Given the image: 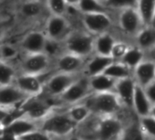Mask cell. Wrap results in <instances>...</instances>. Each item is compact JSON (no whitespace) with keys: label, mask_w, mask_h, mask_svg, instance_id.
Listing matches in <instances>:
<instances>
[{"label":"cell","mask_w":155,"mask_h":140,"mask_svg":"<svg viewBox=\"0 0 155 140\" xmlns=\"http://www.w3.org/2000/svg\"><path fill=\"white\" fill-rule=\"evenodd\" d=\"M86 104L92 114H96L100 117L114 116L123 108L114 92L91 94L89 96V103Z\"/></svg>","instance_id":"6da1fadb"},{"label":"cell","mask_w":155,"mask_h":140,"mask_svg":"<svg viewBox=\"0 0 155 140\" xmlns=\"http://www.w3.org/2000/svg\"><path fill=\"white\" fill-rule=\"evenodd\" d=\"M76 126L67 113L52 112L39 123V129L52 137H68Z\"/></svg>","instance_id":"7a4b0ae2"},{"label":"cell","mask_w":155,"mask_h":140,"mask_svg":"<svg viewBox=\"0 0 155 140\" xmlns=\"http://www.w3.org/2000/svg\"><path fill=\"white\" fill-rule=\"evenodd\" d=\"M94 38L86 30H72L63 42L64 50L87 59L93 54Z\"/></svg>","instance_id":"3957f363"},{"label":"cell","mask_w":155,"mask_h":140,"mask_svg":"<svg viewBox=\"0 0 155 140\" xmlns=\"http://www.w3.org/2000/svg\"><path fill=\"white\" fill-rule=\"evenodd\" d=\"M116 22L120 31L131 40L144 27L137 9H127L117 12Z\"/></svg>","instance_id":"277c9868"},{"label":"cell","mask_w":155,"mask_h":140,"mask_svg":"<svg viewBox=\"0 0 155 140\" xmlns=\"http://www.w3.org/2000/svg\"><path fill=\"white\" fill-rule=\"evenodd\" d=\"M73 29L67 17L49 14L46 19L44 34L47 39L63 43Z\"/></svg>","instance_id":"5b68a950"},{"label":"cell","mask_w":155,"mask_h":140,"mask_svg":"<svg viewBox=\"0 0 155 140\" xmlns=\"http://www.w3.org/2000/svg\"><path fill=\"white\" fill-rule=\"evenodd\" d=\"M81 23L84 29L93 36H97L102 33L110 32L114 19L110 16V13H91L81 15Z\"/></svg>","instance_id":"8992f818"},{"label":"cell","mask_w":155,"mask_h":140,"mask_svg":"<svg viewBox=\"0 0 155 140\" xmlns=\"http://www.w3.org/2000/svg\"><path fill=\"white\" fill-rule=\"evenodd\" d=\"M18 111L20 112L19 115L37 123L41 122L53 112L52 105L47 101L40 99L39 96L31 97L27 100L25 104L18 109Z\"/></svg>","instance_id":"52a82bcc"},{"label":"cell","mask_w":155,"mask_h":140,"mask_svg":"<svg viewBox=\"0 0 155 140\" xmlns=\"http://www.w3.org/2000/svg\"><path fill=\"white\" fill-rule=\"evenodd\" d=\"M51 59L44 52L25 54L20 61L21 73L40 76L44 74L50 67Z\"/></svg>","instance_id":"ba28073f"},{"label":"cell","mask_w":155,"mask_h":140,"mask_svg":"<svg viewBox=\"0 0 155 140\" xmlns=\"http://www.w3.org/2000/svg\"><path fill=\"white\" fill-rule=\"evenodd\" d=\"M125 125L116 115L100 117L96 134L100 140H120Z\"/></svg>","instance_id":"9c48e42d"},{"label":"cell","mask_w":155,"mask_h":140,"mask_svg":"<svg viewBox=\"0 0 155 140\" xmlns=\"http://www.w3.org/2000/svg\"><path fill=\"white\" fill-rule=\"evenodd\" d=\"M29 97L23 94L15 84L0 86V108L7 111L18 110Z\"/></svg>","instance_id":"30bf717a"},{"label":"cell","mask_w":155,"mask_h":140,"mask_svg":"<svg viewBox=\"0 0 155 140\" xmlns=\"http://www.w3.org/2000/svg\"><path fill=\"white\" fill-rule=\"evenodd\" d=\"M91 94L88 77H80L58 97V99L64 104L73 105L81 103V101L89 97Z\"/></svg>","instance_id":"8fae6325"},{"label":"cell","mask_w":155,"mask_h":140,"mask_svg":"<svg viewBox=\"0 0 155 140\" xmlns=\"http://www.w3.org/2000/svg\"><path fill=\"white\" fill-rule=\"evenodd\" d=\"M81 76L79 73H56L53 74L44 85V89L52 97H59L75 81H77Z\"/></svg>","instance_id":"7c38bea8"},{"label":"cell","mask_w":155,"mask_h":140,"mask_svg":"<svg viewBox=\"0 0 155 140\" xmlns=\"http://www.w3.org/2000/svg\"><path fill=\"white\" fill-rule=\"evenodd\" d=\"M86 60L87 59L64 51L56 58L55 67L57 73L71 74L80 73V72L84 68Z\"/></svg>","instance_id":"4fadbf2b"},{"label":"cell","mask_w":155,"mask_h":140,"mask_svg":"<svg viewBox=\"0 0 155 140\" xmlns=\"http://www.w3.org/2000/svg\"><path fill=\"white\" fill-rule=\"evenodd\" d=\"M14 84L27 96L38 97L44 91V84L39 76L31 74H18Z\"/></svg>","instance_id":"5bb4252c"},{"label":"cell","mask_w":155,"mask_h":140,"mask_svg":"<svg viewBox=\"0 0 155 140\" xmlns=\"http://www.w3.org/2000/svg\"><path fill=\"white\" fill-rule=\"evenodd\" d=\"M47 37L41 30H31L26 33L19 41L18 47L25 54L43 52Z\"/></svg>","instance_id":"9a60e30c"},{"label":"cell","mask_w":155,"mask_h":140,"mask_svg":"<svg viewBox=\"0 0 155 140\" xmlns=\"http://www.w3.org/2000/svg\"><path fill=\"white\" fill-rule=\"evenodd\" d=\"M136 83L133 77H129L116 82L114 94L124 108L132 110V101L136 88Z\"/></svg>","instance_id":"2e32d148"},{"label":"cell","mask_w":155,"mask_h":140,"mask_svg":"<svg viewBox=\"0 0 155 140\" xmlns=\"http://www.w3.org/2000/svg\"><path fill=\"white\" fill-rule=\"evenodd\" d=\"M132 77L138 86L146 87L155 80V62L144 59L132 71Z\"/></svg>","instance_id":"e0dca14e"},{"label":"cell","mask_w":155,"mask_h":140,"mask_svg":"<svg viewBox=\"0 0 155 140\" xmlns=\"http://www.w3.org/2000/svg\"><path fill=\"white\" fill-rule=\"evenodd\" d=\"M112 61L113 60L110 57L92 54L89 58V60H86L83 68L85 76L90 78L99 74H102Z\"/></svg>","instance_id":"ac0fdd59"},{"label":"cell","mask_w":155,"mask_h":140,"mask_svg":"<svg viewBox=\"0 0 155 140\" xmlns=\"http://www.w3.org/2000/svg\"><path fill=\"white\" fill-rule=\"evenodd\" d=\"M151 107L152 105L147 98L143 88L136 85L132 101V111L135 115H137L138 119L150 115Z\"/></svg>","instance_id":"d6986e66"},{"label":"cell","mask_w":155,"mask_h":140,"mask_svg":"<svg viewBox=\"0 0 155 140\" xmlns=\"http://www.w3.org/2000/svg\"><path fill=\"white\" fill-rule=\"evenodd\" d=\"M117 39L111 32H106L95 36L93 54L110 57V52Z\"/></svg>","instance_id":"ffe728a7"},{"label":"cell","mask_w":155,"mask_h":140,"mask_svg":"<svg viewBox=\"0 0 155 140\" xmlns=\"http://www.w3.org/2000/svg\"><path fill=\"white\" fill-rule=\"evenodd\" d=\"M88 79H89V86L91 94L114 92V88L117 81L110 78L109 76L103 73L93 77H90Z\"/></svg>","instance_id":"44dd1931"},{"label":"cell","mask_w":155,"mask_h":140,"mask_svg":"<svg viewBox=\"0 0 155 140\" xmlns=\"http://www.w3.org/2000/svg\"><path fill=\"white\" fill-rule=\"evenodd\" d=\"M132 42L144 52L150 50L155 46V29L151 26H144L134 37Z\"/></svg>","instance_id":"7402d4cb"},{"label":"cell","mask_w":155,"mask_h":140,"mask_svg":"<svg viewBox=\"0 0 155 140\" xmlns=\"http://www.w3.org/2000/svg\"><path fill=\"white\" fill-rule=\"evenodd\" d=\"M45 9L43 0H26L20 6L19 13L27 19H36L43 14Z\"/></svg>","instance_id":"603a6c76"},{"label":"cell","mask_w":155,"mask_h":140,"mask_svg":"<svg viewBox=\"0 0 155 140\" xmlns=\"http://www.w3.org/2000/svg\"><path fill=\"white\" fill-rule=\"evenodd\" d=\"M66 113L76 125H79L86 122L92 114L88 105L86 104H81V103L71 105L70 108Z\"/></svg>","instance_id":"cb8c5ba5"},{"label":"cell","mask_w":155,"mask_h":140,"mask_svg":"<svg viewBox=\"0 0 155 140\" xmlns=\"http://www.w3.org/2000/svg\"><path fill=\"white\" fill-rule=\"evenodd\" d=\"M103 74L109 76L115 81H120L122 79L132 77V71L120 61H112L105 70Z\"/></svg>","instance_id":"d4e9b609"},{"label":"cell","mask_w":155,"mask_h":140,"mask_svg":"<svg viewBox=\"0 0 155 140\" xmlns=\"http://www.w3.org/2000/svg\"><path fill=\"white\" fill-rule=\"evenodd\" d=\"M145 59V52L138 48L135 45H130L126 54L123 56V58L120 60V62H122L125 66H127L131 71L144 60Z\"/></svg>","instance_id":"484cf974"},{"label":"cell","mask_w":155,"mask_h":140,"mask_svg":"<svg viewBox=\"0 0 155 140\" xmlns=\"http://www.w3.org/2000/svg\"><path fill=\"white\" fill-rule=\"evenodd\" d=\"M17 76L16 69L9 61L0 60V86L14 84Z\"/></svg>","instance_id":"4316f807"},{"label":"cell","mask_w":155,"mask_h":140,"mask_svg":"<svg viewBox=\"0 0 155 140\" xmlns=\"http://www.w3.org/2000/svg\"><path fill=\"white\" fill-rule=\"evenodd\" d=\"M77 11L81 15L83 14H91V13H102L107 12L110 13L102 4L100 0H81L77 8Z\"/></svg>","instance_id":"83f0119b"},{"label":"cell","mask_w":155,"mask_h":140,"mask_svg":"<svg viewBox=\"0 0 155 140\" xmlns=\"http://www.w3.org/2000/svg\"><path fill=\"white\" fill-rule=\"evenodd\" d=\"M155 9V0H138L137 10L144 26H150Z\"/></svg>","instance_id":"f1b7e54d"},{"label":"cell","mask_w":155,"mask_h":140,"mask_svg":"<svg viewBox=\"0 0 155 140\" xmlns=\"http://www.w3.org/2000/svg\"><path fill=\"white\" fill-rule=\"evenodd\" d=\"M110 12H119L127 9H137L138 0H100Z\"/></svg>","instance_id":"f546056e"},{"label":"cell","mask_w":155,"mask_h":140,"mask_svg":"<svg viewBox=\"0 0 155 140\" xmlns=\"http://www.w3.org/2000/svg\"><path fill=\"white\" fill-rule=\"evenodd\" d=\"M120 140H146V136L141 131L139 122H133L124 127Z\"/></svg>","instance_id":"4dcf8cb0"},{"label":"cell","mask_w":155,"mask_h":140,"mask_svg":"<svg viewBox=\"0 0 155 140\" xmlns=\"http://www.w3.org/2000/svg\"><path fill=\"white\" fill-rule=\"evenodd\" d=\"M139 125L147 139L155 140V118L147 115L138 119Z\"/></svg>","instance_id":"1f68e13d"},{"label":"cell","mask_w":155,"mask_h":140,"mask_svg":"<svg viewBox=\"0 0 155 140\" xmlns=\"http://www.w3.org/2000/svg\"><path fill=\"white\" fill-rule=\"evenodd\" d=\"M46 9L51 15L67 17L68 8L65 4L64 0H44Z\"/></svg>","instance_id":"d6a6232c"},{"label":"cell","mask_w":155,"mask_h":140,"mask_svg":"<svg viewBox=\"0 0 155 140\" xmlns=\"http://www.w3.org/2000/svg\"><path fill=\"white\" fill-rule=\"evenodd\" d=\"M132 45L131 43H129L126 40L117 39L115 44L113 45V48L110 52V58L113 61H120V60L123 58V56L128 51L129 48Z\"/></svg>","instance_id":"836d02e7"},{"label":"cell","mask_w":155,"mask_h":140,"mask_svg":"<svg viewBox=\"0 0 155 140\" xmlns=\"http://www.w3.org/2000/svg\"><path fill=\"white\" fill-rule=\"evenodd\" d=\"M60 49L64 50L63 43L58 42V41H55V40H51L49 39H47L43 52L45 54H47L50 59L53 58V57L57 58L58 56H59L61 53H63L65 51V50L61 51Z\"/></svg>","instance_id":"e575fe53"},{"label":"cell","mask_w":155,"mask_h":140,"mask_svg":"<svg viewBox=\"0 0 155 140\" xmlns=\"http://www.w3.org/2000/svg\"><path fill=\"white\" fill-rule=\"evenodd\" d=\"M0 49H1L2 59L3 60L6 61H10L14 60L18 54V49L13 44H9V43L0 44Z\"/></svg>","instance_id":"d590c367"},{"label":"cell","mask_w":155,"mask_h":140,"mask_svg":"<svg viewBox=\"0 0 155 140\" xmlns=\"http://www.w3.org/2000/svg\"><path fill=\"white\" fill-rule=\"evenodd\" d=\"M17 140H53V137L38 128L22 135Z\"/></svg>","instance_id":"8d00e7d4"},{"label":"cell","mask_w":155,"mask_h":140,"mask_svg":"<svg viewBox=\"0 0 155 140\" xmlns=\"http://www.w3.org/2000/svg\"><path fill=\"white\" fill-rule=\"evenodd\" d=\"M143 90L151 105H154L155 104V80L151 82L150 84H148L146 87H144Z\"/></svg>","instance_id":"74e56055"},{"label":"cell","mask_w":155,"mask_h":140,"mask_svg":"<svg viewBox=\"0 0 155 140\" xmlns=\"http://www.w3.org/2000/svg\"><path fill=\"white\" fill-rule=\"evenodd\" d=\"M12 112L0 108V129H2L9 121Z\"/></svg>","instance_id":"f35d334b"},{"label":"cell","mask_w":155,"mask_h":140,"mask_svg":"<svg viewBox=\"0 0 155 140\" xmlns=\"http://www.w3.org/2000/svg\"><path fill=\"white\" fill-rule=\"evenodd\" d=\"M81 0H64L65 4L67 5V7L68 9H76L77 10V8H78V5H79Z\"/></svg>","instance_id":"ab89813d"},{"label":"cell","mask_w":155,"mask_h":140,"mask_svg":"<svg viewBox=\"0 0 155 140\" xmlns=\"http://www.w3.org/2000/svg\"><path fill=\"white\" fill-rule=\"evenodd\" d=\"M145 60H149L155 62V46L145 52Z\"/></svg>","instance_id":"60d3db41"},{"label":"cell","mask_w":155,"mask_h":140,"mask_svg":"<svg viewBox=\"0 0 155 140\" xmlns=\"http://www.w3.org/2000/svg\"><path fill=\"white\" fill-rule=\"evenodd\" d=\"M6 32H7V27H6V25L3 22L0 21V41H2V39L6 36Z\"/></svg>","instance_id":"b9f144b4"},{"label":"cell","mask_w":155,"mask_h":140,"mask_svg":"<svg viewBox=\"0 0 155 140\" xmlns=\"http://www.w3.org/2000/svg\"><path fill=\"white\" fill-rule=\"evenodd\" d=\"M67 140H84L81 136H79V135H70L68 136Z\"/></svg>","instance_id":"7bdbcfd3"},{"label":"cell","mask_w":155,"mask_h":140,"mask_svg":"<svg viewBox=\"0 0 155 140\" xmlns=\"http://www.w3.org/2000/svg\"><path fill=\"white\" fill-rule=\"evenodd\" d=\"M150 26H151L152 28L155 29V9H154V12H153V15L151 17V20H150Z\"/></svg>","instance_id":"ee69618b"},{"label":"cell","mask_w":155,"mask_h":140,"mask_svg":"<svg viewBox=\"0 0 155 140\" xmlns=\"http://www.w3.org/2000/svg\"><path fill=\"white\" fill-rule=\"evenodd\" d=\"M150 115H151V116H153V117L155 118V104H154V105H152V107H151V110H150Z\"/></svg>","instance_id":"f6af8a7d"},{"label":"cell","mask_w":155,"mask_h":140,"mask_svg":"<svg viewBox=\"0 0 155 140\" xmlns=\"http://www.w3.org/2000/svg\"><path fill=\"white\" fill-rule=\"evenodd\" d=\"M3 128L2 129H0V140H5L4 137H3Z\"/></svg>","instance_id":"bcb514c9"},{"label":"cell","mask_w":155,"mask_h":140,"mask_svg":"<svg viewBox=\"0 0 155 140\" xmlns=\"http://www.w3.org/2000/svg\"><path fill=\"white\" fill-rule=\"evenodd\" d=\"M0 60H3V59H2V54H1V49H0Z\"/></svg>","instance_id":"7dc6e473"},{"label":"cell","mask_w":155,"mask_h":140,"mask_svg":"<svg viewBox=\"0 0 155 140\" xmlns=\"http://www.w3.org/2000/svg\"><path fill=\"white\" fill-rule=\"evenodd\" d=\"M1 3H2V0H0V5H1Z\"/></svg>","instance_id":"c3c4849f"}]
</instances>
